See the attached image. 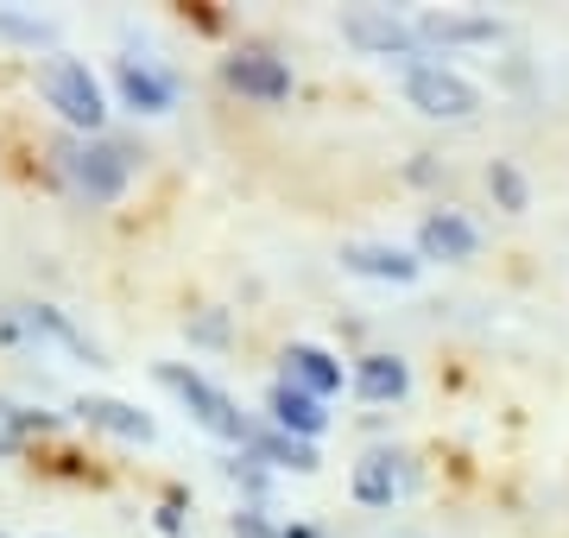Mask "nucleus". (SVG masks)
Here are the masks:
<instances>
[{"instance_id": "obj_1", "label": "nucleus", "mask_w": 569, "mask_h": 538, "mask_svg": "<svg viewBox=\"0 0 569 538\" xmlns=\"http://www.w3.org/2000/svg\"><path fill=\"white\" fill-rule=\"evenodd\" d=\"M58 178L70 190H77L82 203H114L127 190V178H133V152H127L121 140H58Z\"/></svg>"}, {"instance_id": "obj_2", "label": "nucleus", "mask_w": 569, "mask_h": 538, "mask_svg": "<svg viewBox=\"0 0 569 538\" xmlns=\"http://www.w3.org/2000/svg\"><path fill=\"white\" fill-rule=\"evenodd\" d=\"M39 96L44 108H58V121L77 133V140H102V121H108V96L96 83V70L77 58H51L39 70Z\"/></svg>"}, {"instance_id": "obj_3", "label": "nucleus", "mask_w": 569, "mask_h": 538, "mask_svg": "<svg viewBox=\"0 0 569 538\" xmlns=\"http://www.w3.org/2000/svg\"><path fill=\"white\" fill-rule=\"evenodd\" d=\"M159 387H171V393L183 399V412L197 418L209 437H222V444H241V450H247V444H253V431H260V425H253V418H247L241 406H234V399L209 380V373L183 368V361H159Z\"/></svg>"}, {"instance_id": "obj_4", "label": "nucleus", "mask_w": 569, "mask_h": 538, "mask_svg": "<svg viewBox=\"0 0 569 538\" xmlns=\"http://www.w3.org/2000/svg\"><path fill=\"white\" fill-rule=\"evenodd\" d=\"M399 89H406V102L418 108L425 121H468V114H481V89L468 83L456 63H443V58L406 63Z\"/></svg>"}, {"instance_id": "obj_5", "label": "nucleus", "mask_w": 569, "mask_h": 538, "mask_svg": "<svg viewBox=\"0 0 569 538\" xmlns=\"http://www.w3.org/2000/svg\"><path fill=\"white\" fill-rule=\"evenodd\" d=\"M342 39L355 44V51H373V58H406V63H425V51H418V26L399 20L392 7H361V13H348L342 20Z\"/></svg>"}, {"instance_id": "obj_6", "label": "nucleus", "mask_w": 569, "mask_h": 538, "mask_svg": "<svg viewBox=\"0 0 569 538\" xmlns=\"http://www.w3.org/2000/svg\"><path fill=\"white\" fill-rule=\"evenodd\" d=\"M475 248H481V228L468 222L462 209H425L418 216V260H443V267H462V260H475Z\"/></svg>"}, {"instance_id": "obj_7", "label": "nucleus", "mask_w": 569, "mask_h": 538, "mask_svg": "<svg viewBox=\"0 0 569 538\" xmlns=\"http://www.w3.org/2000/svg\"><path fill=\"white\" fill-rule=\"evenodd\" d=\"M222 83L247 102H284L291 96V63L272 51H228L222 58Z\"/></svg>"}, {"instance_id": "obj_8", "label": "nucleus", "mask_w": 569, "mask_h": 538, "mask_svg": "<svg viewBox=\"0 0 569 538\" xmlns=\"http://www.w3.org/2000/svg\"><path fill=\"white\" fill-rule=\"evenodd\" d=\"M114 89H121V108H133V114H171L178 108V77L159 70L152 58H121Z\"/></svg>"}, {"instance_id": "obj_9", "label": "nucleus", "mask_w": 569, "mask_h": 538, "mask_svg": "<svg viewBox=\"0 0 569 538\" xmlns=\"http://www.w3.org/2000/svg\"><path fill=\"white\" fill-rule=\"evenodd\" d=\"M348 387H355V399H367V406H399V399L411 393L406 355H392V349L355 355V361H348Z\"/></svg>"}, {"instance_id": "obj_10", "label": "nucleus", "mask_w": 569, "mask_h": 538, "mask_svg": "<svg viewBox=\"0 0 569 538\" xmlns=\"http://www.w3.org/2000/svg\"><path fill=\"white\" fill-rule=\"evenodd\" d=\"M279 380L298 387V393H310V399H336L348 387V368L329 349H317V342H291L279 355Z\"/></svg>"}, {"instance_id": "obj_11", "label": "nucleus", "mask_w": 569, "mask_h": 538, "mask_svg": "<svg viewBox=\"0 0 569 538\" xmlns=\"http://www.w3.org/2000/svg\"><path fill=\"white\" fill-rule=\"evenodd\" d=\"M342 272H355V279H380V286H411V279L425 272V260H418V248H392V241H348Z\"/></svg>"}, {"instance_id": "obj_12", "label": "nucleus", "mask_w": 569, "mask_h": 538, "mask_svg": "<svg viewBox=\"0 0 569 538\" xmlns=\"http://www.w3.org/2000/svg\"><path fill=\"white\" fill-rule=\"evenodd\" d=\"M266 425H279L284 437L317 444V437L329 431V399H310V393H298V387L272 380V387H266Z\"/></svg>"}, {"instance_id": "obj_13", "label": "nucleus", "mask_w": 569, "mask_h": 538, "mask_svg": "<svg viewBox=\"0 0 569 538\" xmlns=\"http://www.w3.org/2000/svg\"><path fill=\"white\" fill-rule=\"evenodd\" d=\"M406 481H411L406 456H392V450H367L361 462H355V476H348V495L361 500V507H392Z\"/></svg>"}, {"instance_id": "obj_14", "label": "nucleus", "mask_w": 569, "mask_h": 538, "mask_svg": "<svg viewBox=\"0 0 569 538\" xmlns=\"http://www.w3.org/2000/svg\"><path fill=\"white\" fill-rule=\"evenodd\" d=\"M13 317H20L26 336H44V342H58V349H70L77 361H89V368H102V349L89 342V336L70 323V317L58 311V305H13Z\"/></svg>"}, {"instance_id": "obj_15", "label": "nucleus", "mask_w": 569, "mask_h": 538, "mask_svg": "<svg viewBox=\"0 0 569 538\" xmlns=\"http://www.w3.org/2000/svg\"><path fill=\"white\" fill-rule=\"evenodd\" d=\"M418 39L425 44H493L500 39V20L493 13H456V7H443V13H418Z\"/></svg>"}, {"instance_id": "obj_16", "label": "nucleus", "mask_w": 569, "mask_h": 538, "mask_svg": "<svg viewBox=\"0 0 569 538\" xmlns=\"http://www.w3.org/2000/svg\"><path fill=\"white\" fill-rule=\"evenodd\" d=\"M70 412L82 418V425H96V431H114L127 437V444H152V418L140 412V406H127V399H108V393H82Z\"/></svg>"}, {"instance_id": "obj_17", "label": "nucleus", "mask_w": 569, "mask_h": 538, "mask_svg": "<svg viewBox=\"0 0 569 538\" xmlns=\"http://www.w3.org/2000/svg\"><path fill=\"white\" fill-rule=\"evenodd\" d=\"M247 450L260 456V462H272V469H298V476H310V469L323 462V456H317V444H305V437H284L279 425H260Z\"/></svg>"}, {"instance_id": "obj_18", "label": "nucleus", "mask_w": 569, "mask_h": 538, "mask_svg": "<svg viewBox=\"0 0 569 538\" xmlns=\"http://www.w3.org/2000/svg\"><path fill=\"white\" fill-rule=\"evenodd\" d=\"M44 431H58V412H26L13 399H0V462H13V456Z\"/></svg>"}, {"instance_id": "obj_19", "label": "nucleus", "mask_w": 569, "mask_h": 538, "mask_svg": "<svg viewBox=\"0 0 569 538\" xmlns=\"http://www.w3.org/2000/svg\"><path fill=\"white\" fill-rule=\"evenodd\" d=\"M488 197H493L500 209H507V216H526V209H531L526 171L512 166V159H493V166H488Z\"/></svg>"}, {"instance_id": "obj_20", "label": "nucleus", "mask_w": 569, "mask_h": 538, "mask_svg": "<svg viewBox=\"0 0 569 538\" xmlns=\"http://www.w3.org/2000/svg\"><path fill=\"white\" fill-rule=\"evenodd\" d=\"M266 469H272V462H260L253 450H234V456H228V481H234V488H247L253 500L272 488V476H266Z\"/></svg>"}, {"instance_id": "obj_21", "label": "nucleus", "mask_w": 569, "mask_h": 538, "mask_svg": "<svg viewBox=\"0 0 569 538\" xmlns=\"http://www.w3.org/2000/svg\"><path fill=\"white\" fill-rule=\"evenodd\" d=\"M0 39H20V44H51V20H26V13H0Z\"/></svg>"}, {"instance_id": "obj_22", "label": "nucleus", "mask_w": 569, "mask_h": 538, "mask_svg": "<svg viewBox=\"0 0 569 538\" xmlns=\"http://www.w3.org/2000/svg\"><path fill=\"white\" fill-rule=\"evenodd\" d=\"M228 532H234V538H284V526H272L260 507H241V514L228 519Z\"/></svg>"}, {"instance_id": "obj_23", "label": "nucleus", "mask_w": 569, "mask_h": 538, "mask_svg": "<svg viewBox=\"0 0 569 538\" xmlns=\"http://www.w3.org/2000/svg\"><path fill=\"white\" fill-rule=\"evenodd\" d=\"M190 342H203V349H222V342H228V311L190 317Z\"/></svg>"}, {"instance_id": "obj_24", "label": "nucleus", "mask_w": 569, "mask_h": 538, "mask_svg": "<svg viewBox=\"0 0 569 538\" xmlns=\"http://www.w3.org/2000/svg\"><path fill=\"white\" fill-rule=\"evenodd\" d=\"M152 526H159L164 538H183V507H178V500H164L159 514H152Z\"/></svg>"}, {"instance_id": "obj_25", "label": "nucleus", "mask_w": 569, "mask_h": 538, "mask_svg": "<svg viewBox=\"0 0 569 538\" xmlns=\"http://www.w3.org/2000/svg\"><path fill=\"white\" fill-rule=\"evenodd\" d=\"M406 178H411V185H437V178H443V166H437L430 152H418V159L406 166Z\"/></svg>"}, {"instance_id": "obj_26", "label": "nucleus", "mask_w": 569, "mask_h": 538, "mask_svg": "<svg viewBox=\"0 0 569 538\" xmlns=\"http://www.w3.org/2000/svg\"><path fill=\"white\" fill-rule=\"evenodd\" d=\"M284 538H323L317 526H284Z\"/></svg>"}, {"instance_id": "obj_27", "label": "nucleus", "mask_w": 569, "mask_h": 538, "mask_svg": "<svg viewBox=\"0 0 569 538\" xmlns=\"http://www.w3.org/2000/svg\"><path fill=\"white\" fill-rule=\"evenodd\" d=\"M0 538H7V532H0Z\"/></svg>"}]
</instances>
